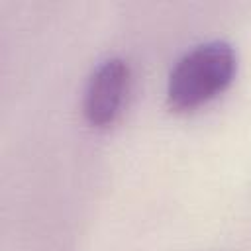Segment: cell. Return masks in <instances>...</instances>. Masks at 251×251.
<instances>
[{"mask_svg":"<svg viewBox=\"0 0 251 251\" xmlns=\"http://www.w3.org/2000/svg\"><path fill=\"white\" fill-rule=\"evenodd\" d=\"M237 55L226 41H208L186 51L169 73L167 104L190 112L220 96L235 78Z\"/></svg>","mask_w":251,"mask_h":251,"instance_id":"6da1fadb","label":"cell"},{"mask_svg":"<svg viewBox=\"0 0 251 251\" xmlns=\"http://www.w3.org/2000/svg\"><path fill=\"white\" fill-rule=\"evenodd\" d=\"M131 73L122 57L102 61L90 75L84 96L82 114L92 127H110L122 114L129 94Z\"/></svg>","mask_w":251,"mask_h":251,"instance_id":"7a4b0ae2","label":"cell"}]
</instances>
